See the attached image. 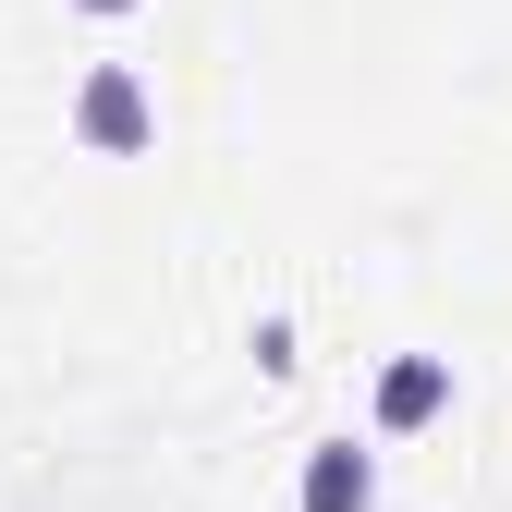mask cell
<instances>
[{
  "label": "cell",
  "instance_id": "cell-1",
  "mask_svg": "<svg viewBox=\"0 0 512 512\" xmlns=\"http://www.w3.org/2000/svg\"><path fill=\"white\" fill-rule=\"evenodd\" d=\"M74 135H86L98 159H147V147H159V110H147V86L122 74V61H98V74L74 86Z\"/></svg>",
  "mask_w": 512,
  "mask_h": 512
},
{
  "label": "cell",
  "instance_id": "cell-2",
  "mask_svg": "<svg viewBox=\"0 0 512 512\" xmlns=\"http://www.w3.org/2000/svg\"><path fill=\"white\" fill-rule=\"evenodd\" d=\"M305 512H378V452H354V439H330V452H305Z\"/></svg>",
  "mask_w": 512,
  "mask_h": 512
},
{
  "label": "cell",
  "instance_id": "cell-3",
  "mask_svg": "<svg viewBox=\"0 0 512 512\" xmlns=\"http://www.w3.org/2000/svg\"><path fill=\"white\" fill-rule=\"evenodd\" d=\"M439 403H452V366H439V354H403L391 378H378V427H391V439H403V427H427Z\"/></svg>",
  "mask_w": 512,
  "mask_h": 512
},
{
  "label": "cell",
  "instance_id": "cell-4",
  "mask_svg": "<svg viewBox=\"0 0 512 512\" xmlns=\"http://www.w3.org/2000/svg\"><path fill=\"white\" fill-rule=\"evenodd\" d=\"M74 13H98V25H110V13H135V0H74Z\"/></svg>",
  "mask_w": 512,
  "mask_h": 512
}]
</instances>
